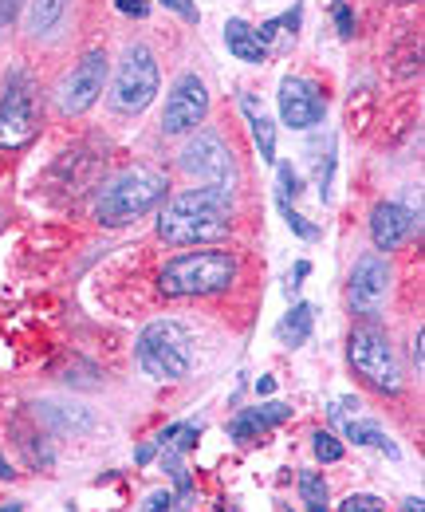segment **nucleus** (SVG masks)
I'll return each instance as SVG.
<instances>
[{"label":"nucleus","mask_w":425,"mask_h":512,"mask_svg":"<svg viewBox=\"0 0 425 512\" xmlns=\"http://www.w3.org/2000/svg\"><path fill=\"white\" fill-rule=\"evenodd\" d=\"M311 442H315V457L323 461V465H335V461H343V442L335 438V434H327V430H315L311 434Z\"/></svg>","instance_id":"obj_23"},{"label":"nucleus","mask_w":425,"mask_h":512,"mask_svg":"<svg viewBox=\"0 0 425 512\" xmlns=\"http://www.w3.org/2000/svg\"><path fill=\"white\" fill-rule=\"evenodd\" d=\"M107 87V52H87L79 64L71 67L56 87V107L60 115H83L95 107V99L103 95Z\"/></svg>","instance_id":"obj_9"},{"label":"nucleus","mask_w":425,"mask_h":512,"mask_svg":"<svg viewBox=\"0 0 425 512\" xmlns=\"http://www.w3.org/2000/svg\"><path fill=\"white\" fill-rule=\"evenodd\" d=\"M36 138V87L24 67H12L4 75V95H0V146L20 150Z\"/></svg>","instance_id":"obj_7"},{"label":"nucleus","mask_w":425,"mask_h":512,"mask_svg":"<svg viewBox=\"0 0 425 512\" xmlns=\"http://www.w3.org/2000/svg\"><path fill=\"white\" fill-rule=\"evenodd\" d=\"M414 225H418L414 213H410L406 205H398V201H378V205L370 209V237H374V249H378V253L402 249V245L410 241Z\"/></svg>","instance_id":"obj_13"},{"label":"nucleus","mask_w":425,"mask_h":512,"mask_svg":"<svg viewBox=\"0 0 425 512\" xmlns=\"http://www.w3.org/2000/svg\"><path fill=\"white\" fill-rule=\"evenodd\" d=\"M335 28H339V36H343V40H351V36H355V16H351V8H347V4H335Z\"/></svg>","instance_id":"obj_28"},{"label":"nucleus","mask_w":425,"mask_h":512,"mask_svg":"<svg viewBox=\"0 0 425 512\" xmlns=\"http://www.w3.org/2000/svg\"><path fill=\"white\" fill-rule=\"evenodd\" d=\"M241 111L244 119H248V130H252V142H256L260 158L276 162V127H272V115L264 111V103L252 91H241Z\"/></svg>","instance_id":"obj_14"},{"label":"nucleus","mask_w":425,"mask_h":512,"mask_svg":"<svg viewBox=\"0 0 425 512\" xmlns=\"http://www.w3.org/2000/svg\"><path fill=\"white\" fill-rule=\"evenodd\" d=\"M115 4H119V12H126V16H134V20L150 16V4H146V0H115Z\"/></svg>","instance_id":"obj_32"},{"label":"nucleus","mask_w":425,"mask_h":512,"mask_svg":"<svg viewBox=\"0 0 425 512\" xmlns=\"http://www.w3.org/2000/svg\"><path fill=\"white\" fill-rule=\"evenodd\" d=\"M300 497H304V509L323 512L327 509V481L319 473H300Z\"/></svg>","instance_id":"obj_21"},{"label":"nucleus","mask_w":425,"mask_h":512,"mask_svg":"<svg viewBox=\"0 0 425 512\" xmlns=\"http://www.w3.org/2000/svg\"><path fill=\"white\" fill-rule=\"evenodd\" d=\"M402 509H406V512H422V497H410Z\"/></svg>","instance_id":"obj_37"},{"label":"nucleus","mask_w":425,"mask_h":512,"mask_svg":"<svg viewBox=\"0 0 425 512\" xmlns=\"http://www.w3.org/2000/svg\"><path fill=\"white\" fill-rule=\"evenodd\" d=\"M162 449H166V446H162ZM162 469L170 473V481H174V489H178L182 497H189V493H193V477H189V469H185L182 449H166V453H162Z\"/></svg>","instance_id":"obj_20"},{"label":"nucleus","mask_w":425,"mask_h":512,"mask_svg":"<svg viewBox=\"0 0 425 512\" xmlns=\"http://www.w3.org/2000/svg\"><path fill=\"white\" fill-rule=\"evenodd\" d=\"M197 438H201V426H193V422H182V426H166V430L158 434V446L174 442V449H193V446H197Z\"/></svg>","instance_id":"obj_22"},{"label":"nucleus","mask_w":425,"mask_h":512,"mask_svg":"<svg viewBox=\"0 0 425 512\" xmlns=\"http://www.w3.org/2000/svg\"><path fill=\"white\" fill-rule=\"evenodd\" d=\"M4 477H12V469H8V461L0 457V481H4Z\"/></svg>","instance_id":"obj_38"},{"label":"nucleus","mask_w":425,"mask_h":512,"mask_svg":"<svg viewBox=\"0 0 425 512\" xmlns=\"http://www.w3.org/2000/svg\"><path fill=\"white\" fill-rule=\"evenodd\" d=\"M170 193V182L154 166H130L119 178H111L95 197V217L107 229H122L146 213H154Z\"/></svg>","instance_id":"obj_2"},{"label":"nucleus","mask_w":425,"mask_h":512,"mask_svg":"<svg viewBox=\"0 0 425 512\" xmlns=\"http://www.w3.org/2000/svg\"><path fill=\"white\" fill-rule=\"evenodd\" d=\"M264 430H268V422H264V414H260V410H241V414L229 422V438H233V442H241V446H252Z\"/></svg>","instance_id":"obj_19"},{"label":"nucleus","mask_w":425,"mask_h":512,"mask_svg":"<svg viewBox=\"0 0 425 512\" xmlns=\"http://www.w3.org/2000/svg\"><path fill=\"white\" fill-rule=\"evenodd\" d=\"M422 343H425V331H422V327H418V335H414V363H418V371H422V363H425Z\"/></svg>","instance_id":"obj_34"},{"label":"nucleus","mask_w":425,"mask_h":512,"mask_svg":"<svg viewBox=\"0 0 425 512\" xmlns=\"http://www.w3.org/2000/svg\"><path fill=\"white\" fill-rule=\"evenodd\" d=\"M150 457H154V446H142L138 453H134V461H138V465H146Z\"/></svg>","instance_id":"obj_35"},{"label":"nucleus","mask_w":425,"mask_h":512,"mask_svg":"<svg viewBox=\"0 0 425 512\" xmlns=\"http://www.w3.org/2000/svg\"><path fill=\"white\" fill-rule=\"evenodd\" d=\"M347 359H351V367H355L374 390H382V394H398V390H402V371H398L390 335H386L378 323H359V327L351 331V339H347Z\"/></svg>","instance_id":"obj_5"},{"label":"nucleus","mask_w":425,"mask_h":512,"mask_svg":"<svg viewBox=\"0 0 425 512\" xmlns=\"http://www.w3.org/2000/svg\"><path fill=\"white\" fill-rule=\"evenodd\" d=\"M154 95H158V60L146 44H130L115 75V107L126 115H138L154 103Z\"/></svg>","instance_id":"obj_8"},{"label":"nucleus","mask_w":425,"mask_h":512,"mask_svg":"<svg viewBox=\"0 0 425 512\" xmlns=\"http://www.w3.org/2000/svg\"><path fill=\"white\" fill-rule=\"evenodd\" d=\"M138 363H142V371L150 379H162V383L189 379V371H193V339H189V331L174 320H154L138 335Z\"/></svg>","instance_id":"obj_4"},{"label":"nucleus","mask_w":425,"mask_h":512,"mask_svg":"<svg viewBox=\"0 0 425 512\" xmlns=\"http://www.w3.org/2000/svg\"><path fill=\"white\" fill-rule=\"evenodd\" d=\"M20 8H24V0H0V40L12 32V24H16Z\"/></svg>","instance_id":"obj_26"},{"label":"nucleus","mask_w":425,"mask_h":512,"mask_svg":"<svg viewBox=\"0 0 425 512\" xmlns=\"http://www.w3.org/2000/svg\"><path fill=\"white\" fill-rule=\"evenodd\" d=\"M178 162H182L185 174L197 178L201 186H213V190H225V193L237 190V162H233V150H229V142H225L221 134H213V130H197V134L185 142Z\"/></svg>","instance_id":"obj_6"},{"label":"nucleus","mask_w":425,"mask_h":512,"mask_svg":"<svg viewBox=\"0 0 425 512\" xmlns=\"http://www.w3.org/2000/svg\"><path fill=\"white\" fill-rule=\"evenodd\" d=\"M343 434H347V442H355V446H374V449H382L386 457H398L394 438H390L386 430H378L374 422H359V414H355V418H347Z\"/></svg>","instance_id":"obj_18"},{"label":"nucleus","mask_w":425,"mask_h":512,"mask_svg":"<svg viewBox=\"0 0 425 512\" xmlns=\"http://www.w3.org/2000/svg\"><path fill=\"white\" fill-rule=\"evenodd\" d=\"M311 323H315V308H311V304H296V308L280 320L276 339H280L284 347H300V343H307V335H311Z\"/></svg>","instance_id":"obj_17"},{"label":"nucleus","mask_w":425,"mask_h":512,"mask_svg":"<svg viewBox=\"0 0 425 512\" xmlns=\"http://www.w3.org/2000/svg\"><path fill=\"white\" fill-rule=\"evenodd\" d=\"M67 12H71V0H32V8H28V32L36 40L56 36L63 28V20H67Z\"/></svg>","instance_id":"obj_16"},{"label":"nucleus","mask_w":425,"mask_h":512,"mask_svg":"<svg viewBox=\"0 0 425 512\" xmlns=\"http://www.w3.org/2000/svg\"><path fill=\"white\" fill-rule=\"evenodd\" d=\"M307 272H311V264H307V260H300V264H296V272H292V284H288V296H292V292L300 288V280H307Z\"/></svg>","instance_id":"obj_33"},{"label":"nucleus","mask_w":425,"mask_h":512,"mask_svg":"<svg viewBox=\"0 0 425 512\" xmlns=\"http://www.w3.org/2000/svg\"><path fill=\"white\" fill-rule=\"evenodd\" d=\"M339 509L343 512H378L382 509V501H378V497H370V493H355V497H347Z\"/></svg>","instance_id":"obj_27"},{"label":"nucleus","mask_w":425,"mask_h":512,"mask_svg":"<svg viewBox=\"0 0 425 512\" xmlns=\"http://www.w3.org/2000/svg\"><path fill=\"white\" fill-rule=\"evenodd\" d=\"M390 284H394V268L382 253H363L355 260V272H351V288H347V300L355 308V316H378V308L386 304L390 296Z\"/></svg>","instance_id":"obj_10"},{"label":"nucleus","mask_w":425,"mask_h":512,"mask_svg":"<svg viewBox=\"0 0 425 512\" xmlns=\"http://www.w3.org/2000/svg\"><path fill=\"white\" fill-rule=\"evenodd\" d=\"M225 44H229V52L241 60V64H264L268 60V44L260 40V32L252 28V24H244V20H225Z\"/></svg>","instance_id":"obj_15"},{"label":"nucleus","mask_w":425,"mask_h":512,"mask_svg":"<svg viewBox=\"0 0 425 512\" xmlns=\"http://www.w3.org/2000/svg\"><path fill=\"white\" fill-rule=\"evenodd\" d=\"M280 213H284V221H288V229H292L296 237H304V241H315V237H319V229L307 221L304 213L292 209V201H280Z\"/></svg>","instance_id":"obj_24"},{"label":"nucleus","mask_w":425,"mask_h":512,"mask_svg":"<svg viewBox=\"0 0 425 512\" xmlns=\"http://www.w3.org/2000/svg\"><path fill=\"white\" fill-rule=\"evenodd\" d=\"M280 119H284V127L292 130H307V127H319L323 123V115H327V99H323V91L304 79V75H288V79H280Z\"/></svg>","instance_id":"obj_12"},{"label":"nucleus","mask_w":425,"mask_h":512,"mask_svg":"<svg viewBox=\"0 0 425 512\" xmlns=\"http://www.w3.org/2000/svg\"><path fill=\"white\" fill-rule=\"evenodd\" d=\"M233 229V193L201 186L166 201L158 217V237L170 245H209Z\"/></svg>","instance_id":"obj_1"},{"label":"nucleus","mask_w":425,"mask_h":512,"mask_svg":"<svg viewBox=\"0 0 425 512\" xmlns=\"http://www.w3.org/2000/svg\"><path fill=\"white\" fill-rule=\"evenodd\" d=\"M300 197V174L292 166H280V201H296Z\"/></svg>","instance_id":"obj_25"},{"label":"nucleus","mask_w":425,"mask_h":512,"mask_svg":"<svg viewBox=\"0 0 425 512\" xmlns=\"http://www.w3.org/2000/svg\"><path fill=\"white\" fill-rule=\"evenodd\" d=\"M209 115V91L197 75H182L174 87H170V99H166V111H162V130L166 134H189L205 123Z\"/></svg>","instance_id":"obj_11"},{"label":"nucleus","mask_w":425,"mask_h":512,"mask_svg":"<svg viewBox=\"0 0 425 512\" xmlns=\"http://www.w3.org/2000/svg\"><path fill=\"white\" fill-rule=\"evenodd\" d=\"M256 390H260V394H272V390H276V379H268V375H264V379L256 383Z\"/></svg>","instance_id":"obj_36"},{"label":"nucleus","mask_w":425,"mask_h":512,"mask_svg":"<svg viewBox=\"0 0 425 512\" xmlns=\"http://www.w3.org/2000/svg\"><path fill=\"white\" fill-rule=\"evenodd\" d=\"M162 4H166V8H174V12H178L182 20H189V24H197V20H201V12H197V4H193V0H162Z\"/></svg>","instance_id":"obj_30"},{"label":"nucleus","mask_w":425,"mask_h":512,"mask_svg":"<svg viewBox=\"0 0 425 512\" xmlns=\"http://www.w3.org/2000/svg\"><path fill=\"white\" fill-rule=\"evenodd\" d=\"M233 280H237V256L205 249V253H185L170 260L158 276V288L170 300H193V296H217L233 288Z\"/></svg>","instance_id":"obj_3"},{"label":"nucleus","mask_w":425,"mask_h":512,"mask_svg":"<svg viewBox=\"0 0 425 512\" xmlns=\"http://www.w3.org/2000/svg\"><path fill=\"white\" fill-rule=\"evenodd\" d=\"M260 414H264L268 426H280V422L292 418V406H284V402H268V406H260Z\"/></svg>","instance_id":"obj_29"},{"label":"nucleus","mask_w":425,"mask_h":512,"mask_svg":"<svg viewBox=\"0 0 425 512\" xmlns=\"http://www.w3.org/2000/svg\"><path fill=\"white\" fill-rule=\"evenodd\" d=\"M142 509H146V512L174 509V493H150V497H146V501H142Z\"/></svg>","instance_id":"obj_31"}]
</instances>
